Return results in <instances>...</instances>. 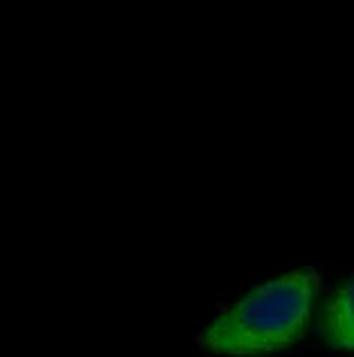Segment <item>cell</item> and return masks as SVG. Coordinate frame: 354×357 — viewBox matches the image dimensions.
Segmentation results:
<instances>
[{
	"instance_id": "cell-2",
	"label": "cell",
	"mask_w": 354,
	"mask_h": 357,
	"mask_svg": "<svg viewBox=\"0 0 354 357\" xmlns=\"http://www.w3.org/2000/svg\"><path fill=\"white\" fill-rule=\"evenodd\" d=\"M321 336L333 348H354V279L333 291L321 318Z\"/></svg>"
},
{
	"instance_id": "cell-1",
	"label": "cell",
	"mask_w": 354,
	"mask_h": 357,
	"mask_svg": "<svg viewBox=\"0 0 354 357\" xmlns=\"http://www.w3.org/2000/svg\"><path fill=\"white\" fill-rule=\"evenodd\" d=\"M318 294L312 270L285 273L249 291L200 333V345L215 354L252 357L288 348L306 330Z\"/></svg>"
}]
</instances>
